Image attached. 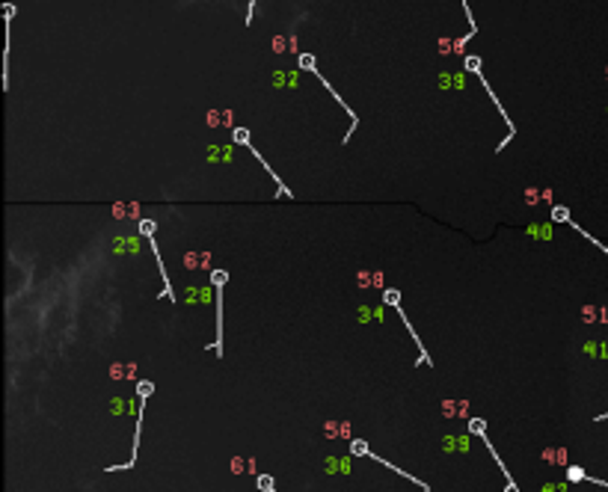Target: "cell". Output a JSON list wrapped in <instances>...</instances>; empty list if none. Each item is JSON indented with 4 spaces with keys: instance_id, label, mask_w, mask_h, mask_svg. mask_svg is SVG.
<instances>
[]
</instances>
